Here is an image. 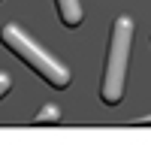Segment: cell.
Masks as SVG:
<instances>
[{
    "instance_id": "cell-6",
    "label": "cell",
    "mask_w": 151,
    "mask_h": 145,
    "mask_svg": "<svg viewBox=\"0 0 151 145\" xmlns=\"http://www.w3.org/2000/svg\"><path fill=\"white\" fill-rule=\"evenodd\" d=\"M136 124H151V118H139V121H136Z\"/></svg>"
},
{
    "instance_id": "cell-3",
    "label": "cell",
    "mask_w": 151,
    "mask_h": 145,
    "mask_svg": "<svg viewBox=\"0 0 151 145\" xmlns=\"http://www.w3.org/2000/svg\"><path fill=\"white\" fill-rule=\"evenodd\" d=\"M58 12H60V21L67 27H79L82 24V3L79 0H58Z\"/></svg>"
},
{
    "instance_id": "cell-5",
    "label": "cell",
    "mask_w": 151,
    "mask_h": 145,
    "mask_svg": "<svg viewBox=\"0 0 151 145\" xmlns=\"http://www.w3.org/2000/svg\"><path fill=\"white\" fill-rule=\"evenodd\" d=\"M9 85H12V79L6 76V72H0V97H3V94L9 91Z\"/></svg>"
},
{
    "instance_id": "cell-4",
    "label": "cell",
    "mask_w": 151,
    "mask_h": 145,
    "mask_svg": "<svg viewBox=\"0 0 151 145\" xmlns=\"http://www.w3.org/2000/svg\"><path fill=\"white\" fill-rule=\"evenodd\" d=\"M58 118H60V109L58 106H45L42 112H36L33 121H36V124H52V121H58Z\"/></svg>"
},
{
    "instance_id": "cell-1",
    "label": "cell",
    "mask_w": 151,
    "mask_h": 145,
    "mask_svg": "<svg viewBox=\"0 0 151 145\" xmlns=\"http://www.w3.org/2000/svg\"><path fill=\"white\" fill-rule=\"evenodd\" d=\"M0 42H3L12 55H18L27 67H33L48 85H55V88H67V85H70L67 67L60 64V60H55L45 48H40L18 24H3V27H0Z\"/></svg>"
},
{
    "instance_id": "cell-2",
    "label": "cell",
    "mask_w": 151,
    "mask_h": 145,
    "mask_svg": "<svg viewBox=\"0 0 151 145\" xmlns=\"http://www.w3.org/2000/svg\"><path fill=\"white\" fill-rule=\"evenodd\" d=\"M130 42H133V21L121 15L112 27V42H109V57H106V72H103V103L109 106L121 103L124 82H127Z\"/></svg>"
}]
</instances>
